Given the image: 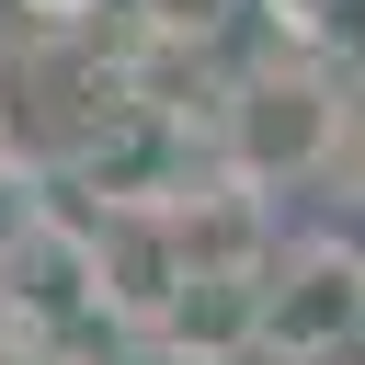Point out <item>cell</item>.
Here are the masks:
<instances>
[{
	"label": "cell",
	"mask_w": 365,
	"mask_h": 365,
	"mask_svg": "<svg viewBox=\"0 0 365 365\" xmlns=\"http://www.w3.org/2000/svg\"><path fill=\"white\" fill-rule=\"evenodd\" d=\"M342 137H354V80L319 68V57H285V46L251 57V68L228 80L217 125H205L217 171H240V182H262V194H297V182L342 171Z\"/></svg>",
	"instance_id": "cell-1"
},
{
	"label": "cell",
	"mask_w": 365,
	"mask_h": 365,
	"mask_svg": "<svg viewBox=\"0 0 365 365\" xmlns=\"http://www.w3.org/2000/svg\"><path fill=\"white\" fill-rule=\"evenodd\" d=\"M365 342V251L342 228H297L262 262V365H342Z\"/></svg>",
	"instance_id": "cell-2"
},
{
	"label": "cell",
	"mask_w": 365,
	"mask_h": 365,
	"mask_svg": "<svg viewBox=\"0 0 365 365\" xmlns=\"http://www.w3.org/2000/svg\"><path fill=\"white\" fill-rule=\"evenodd\" d=\"M274 46L365 80V0H274Z\"/></svg>",
	"instance_id": "cell-3"
},
{
	"label": "cell",
	"mask_w": 365,
	"mask_h": 365,
	"mask_svg": "<svg viewBox=\"0 0 365 365\" xmlns=\"http://www.w3.org/2000/svg\"><path fill=\"white\" fill-rule=\"evenodd\" d=\"M46 217H57V171H46V160H23V148H0V262H11Z\"/></svg>",
	"instance_id": "cell-4"
},
{
	"label": "cell",
	"mask_w": 365,
	"mask_h": 365,
	"mask_svg": "<svg viewBox=\"0 0 365 365\" xmlns=\"http://www.w3.org/2000/svg\"><path fill=\"white\" fill-rule=\"evenodd\" d=\"M137 11V34H160V46H228V23L251 11V0H125Z\"/></svg>",
	"instance_id": "cell-5"
},
{
	"label": "cell",
	"mask_w": 365,
	"mask_h": 365,
	"mask_svg": "<svg viewBox=\"0 0 365 365\" xmlns=\"http://www.w3.org/2000/svg\"><path fill=\"white\" fill-rule=\"evenodd\" d=\"M0 365H80V354H68V342H34V331L0 319Z\"/></svg>",
	"instance_id": "cell-6"
},
{
	"label": "cell",
	"mask_w": 365,
	"mask_h": 365,
	"mask_svg": "<svg viewBox=\"0 0 365 365\" xmlns=\"http://www.w3.org/2000/svg\"><path fill=\"white\" fill-rule=\"evenodd\" d=\"M11 11H23L34 34H80V11H91V0H11Z\"/></svg>",
	"instance_id": "cell-7"
}]
</instances>
